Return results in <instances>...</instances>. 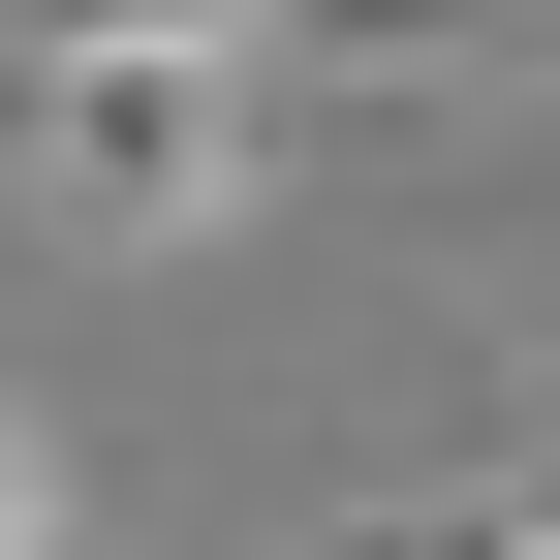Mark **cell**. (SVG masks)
Wrapping results in <instances>:
<instances>
[{"label": "cell", "instance_id": "1", "mask_svg": "<svg viewBox=\"0 0 560 560\" xmlns=\"http://www.w3.org/2000/svg\"><path fill=\"white\" fill-rule=\"evenodd\" d=\"M249 125H280L249 32H0V187H32L62 249H219L249 219Z\"/></svg>", "mask_w": 560, "mask_h": 560}, {"label": "cell", "instance_id": "2", "mask_svg": "<svg viewBox=\"0 0 560 560\" xmlns=\"http://www.w3.org/2000/svg\"><path fill=\"white\" fill-rule=\"evenodd\" d=\"M312 32V94H467V62H529L560 0H280Z\"/></svg>", "mask_w": 560, "mask_h": 560}, {"label": "cell", "instance_id": "3", "mask_svg": "<svg viewBox=\"0 0 560 560\" xmlns=\"http://www.w3.org/2000/svg\"><path fill=\"white\" fill-rule=\"evenodd\" d=\"M0 32H280V0H0Z\"/></svg>", "mask_w": 560, "mask_h": 560}, {"label": "cell", "instance_id": "4", "mask_svg": "<svg viewBox=\"0 0 560 560\" xmlns=\"http://www.w3.org/2000/svg\"><path fill=\"white\" fill-rule=\"evenodd\" d=\"M0 560H62V436H32V405H0Z\"/></svg>", "mask_w": 560, "mask_h": 560}]
</instances>
